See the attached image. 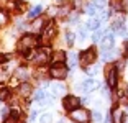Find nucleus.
<instances>
[{
	"label": "nucleus",
	"instance_id": "nucleus-1",
	"mask_svg": "<svg viewBox=\"0 0 128 123\" xmlns=\"http://www.w3.org/2000/svg\"><path fill=\"white\" fill-rule=\"evenodd\" d=\"M38 44H40V40L36 38V34H23L18 41V49L23 54H26V52L33 51Z\"/></svg>",
	"mask_w": 128,
	"mask_h": 123
},
{
	"label": "nucleus",
	"instance_id": "nucleus-2",
	"mask_svg": "<svg viewBox=\"0 0 128 123\" xmlns=\"http://www.w3.org/2000/svg\"><path fill=\"white\" fill-rule=\"evenodd\" d=\"M49 76L53 79H58V80H61V79H66L68 77V67H66V64H53V67L49 69Z\"/></svg>",
	"mask_w": 128,
	"mask_h": 123
},
{
	"label": "nucleus",
	"instance_id": "nucleus-3",
	"mask_svg": "<svg viewBox=\"0 0 128 123\" xmlns=\"http://www.w3.org/2000/svg\"><path fill=\"white\" fill-rule=\"evenodd\" d=\"M95 58H97V51H95V48H89L86 49V51H82L79 54V59H80V64L82 66H90L92 62L95 61Z\"/></svg>",
	"mask_w": 128,
	"mask_h": 123
},
{
	"label": "nucleus",
	"instance_id": "nucleus-4",
	"mask_svg": "<svg viewBox=\"0 0 128 123\" xmlns=\"http://www.w3.org/2000/svg\"><path fill=\"white\" fill-rule=\"evenodd\" d=\"M71 120L76 123H89V120H90V116H89V112L87 110H84V108H77V110H74V112H71Z\"/></svg>",
	"mask_w": 128,
	"mask_h": 123
},
{
	"label": "nucleus",
	"instance_id": "nucleus-5",
	"mask_svg": "<svg viewBox=\"0 0 128 123\" xmlns=\"http://www.w3.org/2000/svg\"><path fill=\"white\" fill-rule=\"evenodd\" d=\"M62 104H64V108H66V110L74 112V110H77V108H79L80 100L77 97H74V95H66V97H64V100H62Z\"/></svg>",
	"mask_w": 128,
	"mask_h": 123
},
{
	"label": "nucleus",
	"instance_id": "nucleus-6",
	"mask_svg": "<svg viewBox=\"0 0 128 123\" xmlns=\"http://www.w3.org/2000/svg\"><path fill=\"white\" fill-rule=\"evenodd\" d=\"M117 84H118V69L115 66V67H110L108 72H107V86L117 87Z\"/></svg>",
	"mask_w": 128,
	"mask_h": 123
},
{
	"label": "nucleus",
	"instance_id": "nucleus-7",
	"mask_svg": "<svg viewBox=\"0 0 128 123\" xmlns=\"http://www.w3.org/2000/svg\"><path fill=\"white\" fill-rule=\"evenodd\" d=\"M104 36H105V38L102 40V49H104V51H110V49L113 48V41H115V36H113L112 31H107Z\"/></svg>",
	"mask_w": 128,
	"mask_h": 123
},
{
	"label": "nucleus",
	"instance_id": "nucleus-8",
	"mask_svg": "<svg viewBox=\"0 0 128 123\" xmlns=\"http://www.w3.org/2000/svg\"><path fill=\"white\" fill-rule=\"evenodd\" d=\"M54 34H56V26H54V23H48L44 28V31H43V41L44 43H49V41L54 38Z\"/></svg>",
	"mask_w": 128,
	"mask_h": 123
},
{
	"label": "nucleus",
	"instance_id": "nucleus-9",
	"mask_svg": "<svg viewBox=\"0 0 128 123\" xmlns=\"http://www.w3.org/2000/svg\"><path fill=\"white\" fill-rule=\"evenodd\" d=\"M97 87H98V82L95 80V79H87V80H84V82H82L80 89H82L84 92H94Z\"/></svg>",
	"mask_w": 128,
	"mask_h": 123
},
{
	"label": "nucleus",
	"instance_id": "nucleus-10",
	"mask_svg": "<svg viewBox=\"0 0 128 123\" xmlns=\"http://www.w3.org/2000/svg\"><path fill=\"white\" fill-rule=\"evenodd\" d=\"M66 52L62 51V49H56V51L51 54V62L53 64H61V62H64L66 61Z\"/></svg>",
	"mask_w": 128,
	"mask_h": 123
},
{
	"label": "nucleus",
	"instance_id": "nucleus-11",
	"mask_svg": "<svg viewBox=\"0 0 128 123\" xmlns=\"http://www.w3.org/2000/svg\"><path fill=\"white\" fill-rule=\"evenodd\" d=\"M112 123H125V113L118 108L112 112Z\"/></svg>",
	"mask_w": 128,
	"mask_h": 123
},
{
	"label": "nucleus",
	"instance_id": "nucleus-12",
	"mask_svg": "<svg viewBox=\"0 0 128 123\" xmlns=\"http://www.w3.org/2000/svg\"><path fill=\"white\" fill-rule=\"evenodd\" d=\"M64 92H66V87H64L62 84H59V82H54L53 86H51V94H53V97H56V95H62Z\"/></svg>",
	"mask_w": 128,
	"mask_h": 123
},
{
	"label": "nucleus",
	"instance_id": "nucleus-13",
	"mask_svg": "<svg viewBox=\"0 0 128 123\" xmlns=\"http://www.w3.org/2000/svg\"><path fill=\"white\" fill-rule=\"evenodd\" d=\"M18 94L22 95V97H28V95L31 94V86H30V84H26V82H23L22 86L18 87Z\"/></svg>",
	"mask_w": 128,
	"mask_h": 123
},
{
	"label": "nucleus",
	"instance_id": "nucleus-14",
	"mask_svg": "<svg viewBox=\"0 0 128 123\" xmlns=\"http://www.w3.org/2000/svg\"><path fill=\"white\" fill-rule=\"evenodd\" d=\"M44 28H46V25H44V20L43 18H38L31 23V30L33 31H41V30H44Z\"/></svg>",
	"mask_w": 128,
	"mask_h": 123
},
{
	"label": "nucleus",
	"instance_id": "nucleus-15",
	"mask_svg": "<svg viewBox=\"0 0 128 123\" xmlns=\"http://www.w3.org/2000/svg\"><path fill=\"white\" fill-rule=\"evenodd\" d=\"M34 100H36L38 104H41L43 100H48V95H46V92L43 89H38L36 94H34Z\"/></svg>",
	"mask_w": 128,
	"mask_h": 123
},
{
	"label": "nucleus",
	"instance_id": "nucleus-16",
	"mask_svg": "<svg viewBox=\"0 0 128 123\" xmlns=\"http://www.w3.org/2000/svg\"><path fill=\"white\" fill-rule=\"evenodd\" d=\"M41 12H43V7L41 5H36V7H33L28 12V18H36L38 15H41Z\"/></svg>",
	"mask_w": 128,
	"mask_h": 123
},
{
	"label": "nucleus",
	"instance_id": "nucleus-17",
	"mask_svg": "<svg viewBox=\"0 0 128 123\" xmlns=\"http://www.w3.org/2000/svg\"><path fill=\"white\" fill-rule=\"evenodd\" d=\"M97 10H98V7L92 2V4H89V5H86V13L87 15H90V16H95L97 15Z\"/></svg>",
	"mask_w": 128,
	"mask_h": 123
},
{
	"label": "nucleus",
	"instance_id": "nucleus-18",
	"mask_svg": "<svg viewBox=\"0 0 128 123\" xmlns=\"http://www.w3.org/2000/svg\"><path fill=\"white\" fill-rule=\"evenodd\" d=\"M98 26H100V20H97V18H90L89 22H87V28H89V30L97 31Z\"/></svg>",
	"mask_w": 128,
	"mask_h": 123
},
{
	"label": "nucleus",
	"instance_id": "nucleus-19",
	"mask_svg": "<svg viewBox=\"0 0 128 123\" xmlns=\"http://www.w3.org/2000/svg\"><path fill=\"white\" fill-rule=\"evenodd\" d=\"M16 77L22 79V80H26L28 79V69L26 67H18L16 69Z\"/></svg>",
	"mask_w": 128,
	"mask_h": 123
},
{
	"label": "nucleus",
	"instance_id": "nucleus-20",
	"mask_svg": "<svg viewBox=\"0 0 128 123\" xmlns=\"http://www.w3.org/2000/svg\"><path fill=\"white\" fill-rule=\"evenodd\" d=\"M10 97V89L8 87H0V100L4 102Z\"/></svg>",
	"mask_w": 128,
	"mask_h": 123
},
{
	"label": "nucleus",
	"instance_id": "nucleus-21",
	"mask_svg": "<svg viewBox=\"0 0 128 123\" xmlns=\"http://www.w3.org/2000/svg\"><path fill=\"white\" fill-rule=\"evenodd\" d=\"M98 69H100V64H95V66H87L86 67V72L89 76H94L95 72H98Z\"/></svg>",
	"mask_w": 128,
	"mask_h": 123
},
{
	"label": "nucleus",
	"instance_id": "nucleus-22",
	"mask_svg": "<svg viewBox=\"0 0 128 123\" xmlns=\"http://www.w3.org/2000/svg\"><path fill=\"white\" fill-rule=\"evenodd\" d=\"M64 41H66L69 46H72V44H74V34H72L71 31H66V34H64Z\"/></svg>",
	"mask_w": 128,
	"mask_h": 123
},
{
	"label": "nucleus",
	"instance_id": "nucleus-23",
	"mask_svg": "<svg viewBox=\"0 0 128 123\" xmlns=\"http://www.w3.org/2000/svg\"><path fill=\"white\" fill-rule=\"evenodd\" d=\"M53 122V115L51 113H44L43 116H40V123H51Z\"/></svg>",
	"mask_w": 128,
	"mask_h": 123
},
{
	"label": "nucleus",
	"instance_id": "nucleus-24",
	"mask_svg": "<svg viewBox=\"0 0 128 123\" xmlns=\"http://www.w3.org/2000/svg\"><path fill=\"white\" fill-rule=\"evenodd\" d=\"M69 66H76V59H77V54L76 52H69Z\"/></svg>",
	"mask_w": 128,
	"mask_h": 123
},
{
	"label": "nucleus",
	"instance_id": "nucleus-25",
	"mask_svg": "<svg viewBox=\"0 0 128 123\" xmlns=\"http://www.w3.org/2000/svg\"><path fill=\"white\" fill-rule=\"evenodd\" d=\"M120 104L122 105H128V94H120Z\"/></svg>",
	"mask_w": 128,
	"mask_h": 123
},
{
	"label": "nucleus",
	"instance_id": "nucleus-26",
	"mask_svg": "<svg viewBox=\"0 0 128 123\" xmlns=\"http://www.w3.org/2000/svg\"><path fill=\"white\" fill-rule=\"evenodd\" d=\"M100 38H102V33H100V31H95V33L92 34V41H94V43L100 41Z\"/></svg>",
	"mask_w": 128,
	"mask_h": 123
},
{
	"label": "nucleus",
	"instance_id": "nucleus-27",
	"mask_svg": "<svg viewBox=\"0 0 128 123\" xmlns=\"http://www.w3.org/2000/svg\"><path fill=\"white\" fill-rule=\"evenodd\" d=\"M94 4L97 5V7H100V8H105V5H107V0H94Z\"/></svg>",
	"mask_w": 128,
	"mask_h": 123
},
{
	"label": "nucleus",
	"instance_id": "nucleus-28",
	"mask_svg": "<svg viewBox=\"0 0 128 123\" xmlns=\"http://www.w3.org/2000/svg\"><path fill=\"white\" fill-rule=\"evenodd\" d=\"M94 120H95V122H100V120H102L100 112H94Z\"/></svg>",
	"mask_w": 128,
	"mask_h": 123
},
{
	"label": "nucleus",
	"instance_id": "nucleus-29",
	"mask_svg": "<svg viewBox=\"0 0 128 123\" xmlns=\"http://www.w3.org/2000/svg\"><path fill=\"white\" fill-rule=\"evenodd\" d=\"M102 18H108V16H110V10H105V12H102Z\"/></svg>",
	"mask_w": 128,
	"mask_h": 123
},
{
	"label": "nucleus",
	"instance_id": "nucleus-30",
	"mask_svg": "<svg viewBox=\"0 0 128 123\" xmlns=\"http://www.w3.org/2000/svg\"><path fill=\"white\" fill-rule=\"evenodd\" d=\"M79 38H80V41H82V40H86V30H84V28L80 30V33H79Z\"/></svg>",
	"mask_w": 128,
	"mask_h": 123
},
{
	"label": "nucleus",
	"instance_id": "nucleus-31",
	"mask_svg": "<svg viewBox=\"0 0 128 123\" xmlns=\"http://www.w3.org/2000/svg\"><path fill=\"white\" fill-rule=\"evenodd\" d=\"M7 116H8V110H7V108H4V110H2V118H7Z\"/></svg>",
	"mask_w": 128,
	"mask_h": 123
},
{
	"label": "nucleus",
	"instance_id": "nucleus-32",
	"mask_svg": "<svg viewBox=\"0 0 128 123\" xmlns=\"http://www.w3.org/2000/svg\"><path fill=\"white\" fill-rule=\"evenodd\" d=\"M36 115H38L36 112H31V115H30V120H34V118H36Z\"/></svg>",
	"mask_w": 128,
	"mask_h": 123
},
{
	"label": "nucleus",
	"instance_id": "nucleus-33",
	"mask_svg": "<svg viewBox=\"0 0 128 123\" xmlns=\"http://www.w3.org/2000/svg\"><path fill=\"white\" fill-rule=\"evenodd\" d=\"M125 56H128V41L125 43Z\"/></svg>",
	"mask_w": 128,
	"mask_h": 123
},
{
	"label": "nucleus",
	"instance_id": "nucleus-34",
	"mask_svg": "<svg viewBox=\"0 0 128 123\" xmlns=\"http://www.w3.org/2000/svg\"><path fill=\"white\" fill-rule=\"evenodd\" d=\"M4 74H5V72H4V71H0V80H2V79H4V77H5V76H4Z\"/></svg>",
	"mask_w": 128,
	"mask_h": 123
},
{
	"label": "nucleus",
	"instance_id": "nucleus-35",
	"mask_svg": "<svg viewBox=\"0 0 128 123\" xmlns=\"http://www.w3.org/2000/svg\"><path fill=\"white\" fill-rule=\"evenodd\" d=\"M4 59H5V58H4V56H2V54H0V64L4 62Z\"/></svg>",
	"mask_w": 128,
	"mask_h": 123
},
{
	"label": "nucleus",
	"instance_id": "nucleus-36",
	"mask_svg": "<svg viewBox=\"0 0 128 123\" xmlns=\"http://www.w3.org/2000/svg\"><path fill=\"white\" fill-rule=\"evenodd\" d=\"M5 123H12V122H5Z\"/></svg>",
	"mask_w": 128,
	"mask_h": 123
}]
</instances>
